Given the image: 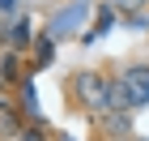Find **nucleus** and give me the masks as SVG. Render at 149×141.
I'll list each match as a JSON object with an SVG mask.
<instances>
[{
	"mask_svg": "<svg viewBox=\"0 0 149 141\" xmlns=\"http://www.w3.org/2000/svg\"><path fill=\"white\" fill-rule=\"evenodd\" d=\"M68 81H72V98H81L94 116H102V111H107V77H102V73L81 69V73H72Z\"/></svg>",
	"mask_w": 149,
	"mask_h": 141,
	"instance_id": "f257e3e1",
	"label": "nucleus"
},
{
	"mask_svg": "<svg viewBox=\"0 0 149 141\" xmlns=\"http://www.w3.org/2000/svg\"><path fill=\"white\" fill-rule=\"evenodd\" d=\"M115 81H119V90L128 98V111L149 103V64H141V60L136 64H124V69L115 73Z\"/></svg>",
	"mask_w": 149,
	"mask_h": 141,
	"instance_id": "f03ea898",
	"label": "nucleus"
},
{
	"mask_svg": "<svg viewBox=\"0 0 149 141\" xmlns=\"http://www.w3.org/2000/svg\"><path fill=\"white\" fill-rule=\"evenodd\" d=\"M94 124L102 128L107 141H128L132 137V116L128 111H102V116H94Z\"/></svg>",
	"mask_w": 149,
	"mask_h": 141,
	"instance_id": "7ed1b4c3",
	"label": "nucleus"
},
{
	"mask_svg": "<svg viewBox=\"0 0 149 141\" xmlns=\"http://www.w3.org/2000/svg\"><path fill=\"white\" fill-rule=\"evenodd\" d=\"M51 56H56V43L51 39H38V64H47Z\"/></svg>",
	"mask_w": 149,
	"mask_h": 141,
	"instance_id": "20e7f679",
	"label": "nucleus"
},
{
	"mask_svg": "<svg viewBox=\"0 0 149 141\" xmlns=\"http://www.w3.org/2000/svg\"><path fill=\"white\" fill-rule=\"evenodd\" d=\"M17 141H43V133H38V128H26V133H17Z\"/></svg>",
	"mask_w": 149,
	"mask_h": 141,
	"instance_id": "39448f33",
	"label": "nucleus"
},
{
	"mask_svg": "<svg viewBox=\"0 0 149 141\" xmlns=\"http://www.w3.org/2000/svg\"><path fill=\"white\" fill-rule=\"evenodd\" d=\"M136 4H149V0H136Z\"/></svg>",
	"mask_w": 149,
	"mask_h": 141,
	"instance_id": "423d86ee",
	"label": "nucleus"
},
{
	"mask_svg": "<svg viewBox=\"0 0 149 141\" xmlns=\"http://www.w3.org/2000/svg\"><path fill=\"white\" fill-rule=\"evenodd\" d=\"M128 141H136V137H128Z\"/></svg>",
	"mask_w": 149,
	"mask_h": 141,
	"instance_id": "0eeeda50",
	"label": "nucleus"
}]
</instances>
